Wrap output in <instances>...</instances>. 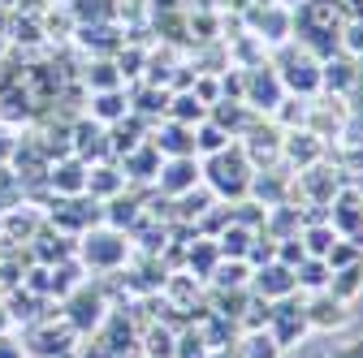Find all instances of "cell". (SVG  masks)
<instances>
[{
    "instance_id": "27",
    "label": "cell",
    "mask_w": 363,
    "mask_h": 358,
    "mask_svg": "<svg viewBox=\"0 0 363 358\" xmlns=\"http://www.w3.org/2000/svg\"><path fill=\"white\" fill-rule=\"evenodd\" d=\"M86 82H91V91H117V86H121V69L108 65V61H96L86 69Z\"/></svg>"
},
{
    "instance_id": "19",
    "label": "cell",
    "mask_w": 363,
    "mask_h": 358,
    "mask_svg": "<svg viewBox=\"0 0 363 358\" xmlns=\"http://www.w3.org/2000/svg\"><path fill=\"white\" fill-rule=\"evenodd\" d=\"M247 281H251V263L247 259H220L212 267V285L216 289H247Z\"/></svg>"
},
{
    "instance_id": "12",
    "label": "cell",
    "mask_w": 363,
    "mask_h": 358,
    "mask_svg": "<svg viewBox=\"0 0 363 358\" xmlns=\"http://www.w3.org/2000/svg\"><path fill=\"white\" fill-rule=\"evenodd\" d=\"M354 69H359V61L346 57V52L325 57L320 61V91L325 96H350L354 91Z\"/></svg>"
},
{
    "instance_id": "5",
    "label": "cell",
    "mask_w": 363,
    "mask_h": 358,
    "mask_svg": "<svg viewBox=\"0 0 363 358\" xmlns=\"http://www.w3.org/2000/svg\"><path fill=\"white\" fill-rule=\"evenodd\" d=\"M130 255V242L117 233V229H96L82 238V263L86 267H100V272H113V267H121Z\"/></svg>"
},
{
    "instance_id": "14",
    "label": "cell",
    "mask_w": 363,
    "mask_h": 358,
    "mask_svg": "<svg viewBox=\"0 0 363 358\" xmlns=\"http://www.w3.org/2000/svg\"><path fill=\"white\" fill-rule=\"evenodd\" d=\"M121 173L130 177V182H156V173H160V151L143 139L134 151H125V164H121Z\"/></svg>"
},
{
    "instance_id": "25",
    "label": "cell",
    "mask_w": 363,
    "mask_h": 358,
    "mask_svg": "<svg viewBox=\"0 0 363 358\" xmlns=\"http://www.w3.org/2000/svg\"><path fill=\"white\" fill-rule=\"evenodd\" d=\"M173 345H177V333H173L169 324H152L147 337H143L147 358H173Z\"/></svg>"
},
{
    "instance_id": "36",
    "label": "cell",
    "mask_w": 363,
    "mask_h": 358,
    "mask_svg": "<svg viewBox=\"0 0 363 358\" xmlns=\"http://www.w3.org/2000/svg\"><path fill=\"white\" fill-rule=\"evenodd\" d=\"M354 86H363V61H359V69H354Z\"/></svg>"
},
{
    "instance_id": "28",
    "label": "cell",
    "mask_w": 363,
    "mask_h": 358,
    "mask_svg": "<svg viewBox=\"0 0 363 358\" xmlns=\"http://www.w3.org/2000/svg\"><path fill=\"white\" fill-rule=\"evenodd\" d=\"M113 9H117L113 0H74V13H78L82 26H91V22H108Z\"/></svg>"
},
{
    "instance_id": "22",
    "label": "cell",
    "mask_w": 363,
    "mask_h": 358,
    "mask_svg": "<svg viewBox=\"0 0 363 358\" xmlns=\"http://www.w3.org/2000/svg\"><path fill=\"white\" fill-rule=\"evenodd\" d=\"M298 238H303L307 255H315V259H325V255H329V246L337 242V233H333V225H329V220H315V225H303V229H298Z\"/></svg>"
},
{
    "instance_id": "8",
    "label": "cell",
    "mask_w": 363,
    "mask_h": 358,
    "mask_svg": "<svg viewBox=\"0 0 363 358\" xmlns=\"http://www.w3.org/2000/svg\"><path fill=\"white\" fill-rule=\"evenodd\" d=\"M147 143L160 151V160H173V156H195V125H182V121H160L147 129Z\"/></svg>"
},
{
    "instance_id": "35",
    "label": "cell",
    "mask_w": 363,
    "mask_h": 358,
    "mask_svg": "<svg viewBox=\"0 0 363 358\" xmlns=\"http://www.w3.org/2000/svg\"><path fill=\"white\" fill-rule=\"evenodd\" d=\"M5 328H9V311H5V306H0V333H5Z\"/></svg>"
},
{
    "instance_id": "37",
    "label": "cell",
    "mask_w": 363,
    "mask_h": 358,
    "mask_svg": "<svg viewBox=\"0 0 363 358\" xmlns=\"http://www.w3.org/2000/svg\"><path fill=\"white\" fill-rule=\"evenodd\" d=\"M281 5H303V0H281Z\"/></svg>"
},
{
    "instance_id": "13",
    "label": "cell",
    "mask_w": 363,
    "mask_h": 358,
    "mask_svg": "<svg viewBox=\"0 0 363 358\" xmlns=\"http://www.w3.org/2000/svg\"><path fill=\"white\" fill-rule=\"evenodd\" d=\"M100 311H104V298H100V289L78 285V289H74V298H69L65 320H69L78 333H86V328H96V324H100Z\"/></svg>"
},
{
    "instance_id": "17",
    "label": "cell",
    "mask_w": 363,
    "mask_h": 358,
    "mask_svg": "<svg viewBox=\"0 0 363 358\" xmlns=\"http://www.w3.org/2000/svg\"><path fill=\"white\" fill-rule=\"evenodd\" d=\"M164 117L169 121H182V125H199L203 117H208V104H199V96L191 91H177V96H169V108H164Z\"/></svg>"
},
{
    "instance_id": "24",
    "label": "cell",
    "mask_w": 363,
    "mask_h": 358,
    "mask_svg": "<svg viewBox=\"0 0 363 358\" xmlns=\"http://www.w3.org/2000/svg\"><path fill=\"white\" fill-rule=\"evenodd\" d=\"M307 108H311V100H298V96H286L277 108H272V117H277L286 129H307Z\"/></svg>"
},
{
    "instance_id": "21",
    "label": "cell",
    "mask_w": 363,
    "mask_h": 358,
    "mask_svg": "<svg viewBox=\"0 0 363 358\" xmlns=\"http://www.w3.org/2000/svg\"><path fill=\"white\" fill-rule=\"evenodd\" d=\"M52 186H57L61 195H82V190H86V164H82V160L57 164V168H52Z\"/></svg>"
},
{
    "instance_id": "7",
    "label": "cell",
    "mask_w": 363,
    "mask_h": 358,
    "mask_svg": "<svg viewBox=\"0 0 363 358\" xmlns=\"http://www.w3.org/2000/svg\"><path fill=\"white\" fill-rule=\"evenodd\" d=\"M203 182L199 177V156H173V160H160V173H156V186L164 199H182L186 190H195Z\"/></svg>"
},
{
    "instance_id": "16",
    "label": "cell",
    "mask_w": 363,
    "mask_h": 358,
    "mask_svg": "<svg viewBox=\"0 0 363 358\" xmlns=\"http://www.w3.org/2000/svg\"><path fill=\"white\" fill-rule=\"evenodd\" d=\"M91 117H96L100 125H117L121 117H130V96L121 91H96V100H91Z\"/></svg>"
},
{
    "instance_id": "31",
    "label": "cell",
    "mask_w": 363,
    "mask_h": 358,
    "mask_svg": "<svg viewBox=\"0 0 363 358\" xmlns=\"http://www.w3.org/2000/svg\"><path fill=\"white\" fill-rule=\"evenodd\" d=\"M342 52L363 61V18H346L342 22Z\"/></svg>"
},
{
    "instance_id": "2",
    "label": "cell",
    "mask_w": 363,
    "mask_h": 358,
    "mask_svg": "<svg viewBox=\"0 0 363 358\" xmlns=\"http://www.w3.org/2000/svg\"><path fill=\"white\" fill-rule=\"evenodd\" d=\"M272 69L281 74L286 96H298V100H315V96H320V61H315L307 48H286V43H281Z\"/></svg>"
},
{
    "instance_id": "4",
    "label": "cell",
    "mask_w": 363,
    "mask_h": 358,
    "mask_svg": "<svg viewBox=\"0 0 363 358\" xmlns=\"http://www.w3.org/2000/svg\"><path fill=\"white\" fill-rule=\"evenodd\" d=\"M264 333L277 341L281 350H294L307 333H311V324H307V311H303V302L290 294V298H281V302H272V311H268V324H264Z\"/></svg>"
},
{
    "instance_id": "15",
    "label": "cell",
    "mask_w": 363,
    "mask_h": 358,
    "mask_svg": "<svg viewBox=\"0 0 363 358\" xmlns=\"http://www.w3.org/2000/svg\"><path fill=\"white\" fill-rule=\"evenodd\" d=\"M325 294H333L337 302H354L359 294H363V259L359 263H346V267H337V272H329V285H325Z\"/></svg>"
},
{
    "instance_id": "18",
    "label": "cell",
    "mask_w": 363,
    "mask_h": 358,
    "mask_svg": "<svg viewBox=\"0 0 363 358\" xmlns=\"http://www.w3.org/2000/svg\"><path fill=\"white\" fill-rule=\"evenodd\" d=\"M294 285H298L303 294H320V289L329 285V263L315 259V255H307V259L294 267Z\"/></svg>"
},
{
    "instance_id": "29",
    "label": "cell",
    "mask_w": 363,
    "mask_h": 358,
    "mask_svg": "<svg viewBox=\"0 0 363 358\" xmlns=\"http://www.w3.org/2000/svg\"><path fill=\"white\" fill-rule=\"evenodd\" d=\"M108 225L113 229H121V225H134L139 220V199H121V195H113V203H108Z\"/></svg>"
},
{
    "instance_id": "10",
    "label": "cell",
    "mask_w": 363,
    "mask_h": 358,
    "mask_svg": "<svg viewBox=\"0 0 363 358\" xmlns=\"http://www.w3.org/2000/svg\"><path fill=\"white\" fill-rule=\"evenodd\" d=\"M303 311H307V324H311V333H333V328H346L350 324V306L346 302H337L333 294H311L307 302H303Z\"/></svg>"
},
{
    "instance_id": "32",
    "label": "cell",
    "mask_w": 363,
    "mask_h": 358,
    "mask_svg": "<svg viewBox=\"0 0 363 358\" xmlns=\"http://www.w3.org/2000/svg\"><path fill=\"white\" fill-rule=\"evenodd\" d=\"M307 259V246H303V238L294 233V238H286V242H277V263H286V267H298Z\"/></svg>"
},
{
    "instance_id": "3",
    "label": "cell",
    "mask_w": 363,
    "mask_h": 358,
    "mask_svg": "<svg viewBox=\"0 0 363 358\" xmlns=\"http://www.w3.org/2000/svg\"><path fill=\"white\" fill-rule=\"evenodd\" d=\"M286 100V86H281V74L272 69V61L264 65H247L242 69V104L251 108V112H272Z\"/></svg>"
},
{
    "instance_id": "11",
    "label": "cell",
    "mask_w": 363,
    "mask_h": 358,
    "mask_svg": "<svg viewBox=\"0 0 363 358\" xmlns=\"http://www.w3.org/2000/svg\"><path fill=\"white\" fill-rule=\"evenodd\" d=\"M290 30H294V13H290L286 5H268V0H264V9H255V13H251V35H255V39L286 43V39H290Z\"/></svg>"
},
{
    "instance_id": "20",
    "label": "cell",
    "mask_w": 363,
    "mask_h": 358,
    "mask_svg": "<svg viewBox=\"0 0 363 358\" xmlns=\"http://www.w3.org/2000/svg\"><path fill=\"white\" fill-rule=\"evenodd\" d=\"M230 143H234V139H230V134H225L216 121H208V117H203V121L195 125V156H199V160H203V156H216V151H225Z\"/></svg>"
},
{
    "instance_id": "33",
    "label": "cell",
    "mask_w": 363,
    "mask_h": 358,
    "mask_svg": "<svg viewBox=\"0 0 363 358\" xmlns=\"http://www.w3.org/2000/svg\"><path fill=\"white\" fill-rule=\"evenodd\" d=\"M333 358H363V337H359V341H350V345H342Z\"/></svg>"
},
{
    "instance_id": "34",
    "label": "cell",
    "mask_w": 363,
    "mask_h": 358,
    "mask_svg": "<svg viewBox=\"0 0 363 358\" xmlns=\"http://www.w3.org/2000/svg\"><path fill=\"white\" fill-rule=\"evenodd\" d=\"M0 358H22V350H18V345L5 337V333H0Z\"/></svg>"
},
{
    "instance_id": "26",
    "label": "cell",
    "mask_w": 363,
    "mask_h": 358,
    "mask_svg": "<svg viewBox=\"0 0 363 358\" xmlns=\"http://www.w3.org/2000/svg\"><path fill=\"white\" fill-rule=\"evenodd\" d=\"M220 263V250H216V242L212 238H203V242H195L191 246V272L199 277V281H208L212 277V267Z\"/></svg>"
},
{
    "instance_id": "1",
    "label": "cell",
    "mask_w": 363,
    "mask_h": 358,
    "mask_svg": "<svg viewBox=\"0 0 363 358\" xmlns=\"http://www.w3.org/2000/svg\"><path fill=\"white\" fill-rule=\"evenodd\" d=\"M199 177H203V186L216 195V203H242V199H251L255 164L247 160V151L238 143H230L225 151L199 160Z\"/></svg>"
},
{
    "instance_id": "9",
    "label": "cell",
    "mask_w": 363,
    "mask_h": 358,
    "mask_svg": "<svg viewBox=\"0 0 363 358\" xmlns=\"http://www.w3.org/2000/svg\"><path fill=\"white\" fill-rule=\"evenodd\" d=\"M281 160H286L294 173L320 164V160H325V139H315L311 129H286V134H281Z\"/></svg>"
},
{
    "instance_id": "23",
    "label": "cell",
    "mask_w": 363,
    "mask_h": 358,
    "mask_svg": "<svg viewBox=\"0 0 363 358\" xmlns=\"http://www.w3.org/2000/svg\"><path fill=\"white\" fill-rule=\"evenodd\" d=\"M121 182H125V173H117V168H108V164L86 168V190H91V195L113 199V195H121Z\"/></svg>"
},
{
    "instance_id": "6",
    "label": "cell",
    "mask_w": 363,
    "mask_h": 358,
    "mask_svg": "<svg viewBox=\"0 0 363 358\" xmlns=\"http://www.w3.org/2000/svg\"><path fill=\"white\" fill-rule=\"evenodd\" d=\"M247 289L255 294V298H264V302H281V298H290V294H298V285H294V267H286V263H259V267H251V281H247Z\"/></svg>"
},
{
    "instance_id": "30",
    "label": "cell",
    "mask_w": 363,
    "mask_h": 358,
    "mask_svg": "<svg viewBox=\"0 0 363 358\" xmlns=\"http://www.w3.org/2000/svg\"><path fill=\"white\" fill-rule=\"evenodd\" d=\"M212 350H208V341H203V333L199 328H191V333H182L177 337V345H173V358H208Z\"/></svg>"
}]
</instances>
